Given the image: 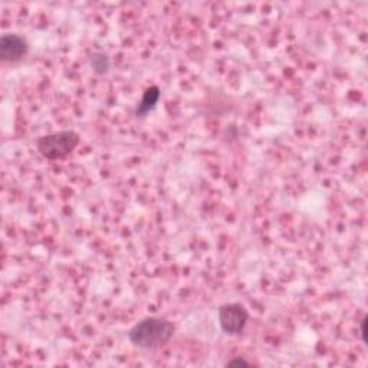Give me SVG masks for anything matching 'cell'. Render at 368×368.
<instances>
[{
	"label": "cell",
	"mask_w": 368,
	"mask_h": 368,
	"mask_svg": "<svg viewBox=\"0 0 368 368\" xmlns=\"http://www.w3.org/2000/svg\"><path fill=\"white\" fill-rule=\"evenodd\" d=\"M176 332L172 321L161 317L139 320L127 334L130 343L141 350H158L170 343Z\"/></svg>",
	"instance_id": "obj_1"
},
{
	"label": "cell",
	"mask_w": 368,
	"mask_h": 368,
	"mask_svg": "<svg viewBox=\"0 0 368 368\" xmlns=\"http://www.w3.org/2000/svg\"><path fill=\"white\" fill-rule=\"evenodd\" d=\"M249 321V311L239 302L224 304L219 308L220 329L228 335H239Z\"/></svg>",
	"instance_id": "obj_3"
},
{
	"label": "cell",
	"mask_w": 368,
	"mask_h": 368,
	"mask_svg": "<svg viewBox=\"0 0 368 368\" xmlns=\"http://www.w3.org/2000/svg\"><path fill=\"white\" fill-rule=\"evenodd\" d=\"M29 53V42L19 34H5L0 38V60L4 62H19Z\"/></svg>",
	"instance_id": "obj_4"
},
{
	"label": "cell",
	"mask_w": 368,
	"mask_h": 368,
	"mask_svg": "<svg viewBox=\"0 0 368 368\" xmlns=\"http://www.w3.org/2000/svg\"><path fill=\"white\" fill-rule=\"evenodd\" d=\"M365 328H367V315L360 322V336H361V341L364 344H367V329Z\"/></svg>",
	"instance_id": "obj_8"
},
{
	"label": "cell",
	"mask_w": 368,
	"mask_h": 368,
	"mask_svg": "<svg viewBox=\"0 0 368 368\" xmlns=\"http://www.w3.org/2000/svg\"><path fill=\"white\" fill-rule=\"evenodd\" d=\"M81 143V135L74 130H62L42 135L36 139V149L50 161L67 158Z\"/></svg>",
	"instance_id": "obj_2"
},
{
	"label": "cell",
	"mask_w": 368,
	"mask_h": 368,
	"mask_svg": "<svg viewBox=\"0 0 368 368\" xmlns=\"http://www.w3.org/2000/svg\"><path fill=\"white\" fill-rule=\"evenodd\" d=\"M249 365H250V362L242 357L233 358V360L226 362V367H249Z\"/></svg>",
	"instance_id": "obj_7"
},
{
	"label": "cell",
	"mask_w": 368,
	"mask_h": 368,
	"mask_svg": "<svg viewBox=\"0 0 368 368\" xmlns=\"http://www.w3.org/2000/svg\"><path fill=\"white\" fill-rule=\"evenodd\" d=\"M160 98H161V90L157 87V85H151V87H149L144 91L143 97H141V101L135 108V116L143 118L147 114H150V112L157 107Z\"/></svg>",
	"instance_id": "obj_5"
},
{
	"label": "cell",
	"mask_w": 368,
	"mask_h": 368,
	"mask_svg": "<svg viewBox=\"0 0 368 368\" xmlns=\"http://www.w3.org/2000/svg\"><path fill=\"white\" fill-rule=\"evenodd\" d=\"M90 67L95 75H105L111 68L109 55L102 50H95L90 56Z\"/></svg>",
	"instance_id": "obj_6"
}]
</instances>
